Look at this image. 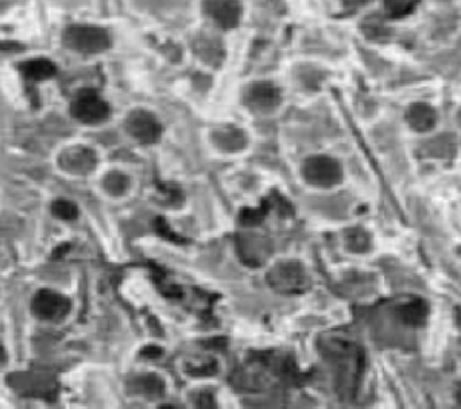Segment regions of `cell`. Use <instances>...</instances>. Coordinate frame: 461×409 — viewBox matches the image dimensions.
<instances>
[{
  "instance_id": "cell-14",
  "label": "cell",
  "mask_w": 461,
  "mask_h": 409,
  "mask_svg": "<svg viewBox=\"0 0 461 409\" xmlns=\"http://www.w3.org/2000/svg\"><path fill=\"white\" fill-rule=\"evenodd\" d=\"M52 212L59 219H75L79 213L77 207L68 200H56L52 205Z\"/></svg>"
},
{
  "instance_id": "cell-17",
  "label": "cell",
  "mask_w": 461,
  "mask_h": 409,
  "mask_svg": "<svg viewBox=\"0 0 461 409\" xmlns=\"http://www.w3.org/2000/svg\"><path fill=\"white\" fill-rule=\"evenodd\" d=\"M460 254H461V250H460Z\"/></svg>"
},
{
  "instance_id": "cell-3",
  "label": "cell",
  "mask_w": 461,
  "mask_h": 409,
  "mask_svg": "<svg viewBox=\"0 0 461 409\" xmlns=\"http://www.w3.org/2000/svg\"><path fill=\"white\" fill-rule=\"evenodd\" d=\"M70 113L73 117L86 124H96L110 115L108 104L92 89L81 91L72 103Z\"/></svg>"
},
{
  "instance_id": "cell-5",
  "label": "cell",
  "mask_w": 461,
  "mask_h": 409,
  "mask_svg": "<svg viewBox=\"0 0 461 409\" xmlns=\"http://www.w3.org/2000/svg\"><path fill=\"white\" fill-rule=\"evenodd\" d=\"M202 10L205 15L222 29L236 28L243 15L239 0H204Z\"/></svg>"
},
{
  "instance_id": "cell-10",
  "label": "cell",
  "mask_w": 461,
  "mask_h": 409,
  "mask_svg": "<svg viewBox=\"0 0 461 409\" xmlns=\"http://www.w3.org/2000/svg\"><path fill=\"white\" fill-rule=\"evenodd\" d=\"M428 304L424 300H411L398 308V316L410 327H421L428 318Z\"/></svg>"
},
{
  "instance_id": "cell-6",
  "label": "cell",
  "mask_w": 461,
  "mask_h": 409,
  "mask_svg": "<svg viewBox=\"0 0 461 409\" xmlns=\"http://www.w3.org/2000/svg\"><path fill=\"white\" fill-rule=\"evenodd\" d=\"M126 129L128 134L141 144H154L162 134L158 119L146 110L133 111L126 120Z\"/></svg>"
},
{
  "instance_id": "cell-11",
  "label": "cell",
  "mask_w": 461,
  "mask_h": 409,
  "mask_svg": "<svg viewBox=\"0 0 461 409\" xmlns=\"http://www.w3.org/2000/svg\"><path fill=\"white\" fill-rule=\"evenodd\" d=\"M21 72L29 80L42 82L53 77L57 72V68L50 59H29L21 65Z\"/></svg>"
},
{
  "instance_id": "cell-7",
  "label": "cell",
  "mask_w": 461,
  "mask_h": 409,
  "mask_svg": "<svg viewBox=\"0 0 461 409\" xmlns=\"http://www.w3.org/2000/svg\"><path fill=\"white\" fill-rule=\"evenodd\" d=\"M282 102L281 89L273 83L259 82L247 88L244 103L254 111L267 113L275 110Z\"/></svg>"
},
{
  "instance_id": "cell-2",
  "label": "cell",
  "mask_w": 461,
  "mask_h": 409,
  "mask_svg": "<svg viewBox=\"0 0 461 409\" xmlns=\"http://www.w3.org/2000/svg\"><path fill=\"white\" fill-rule=\"evenodd\" d=\"M302 175L309 184L315 187L329 188L342 181L343 169L336 160L325 155H317L311 157L304 162Z\"/></svg>"
},
{
  "instance_id": "cell-4",
  "label": "cell",
  "mask_w": 461,
  "mask_h": 409,
  "mask_svg": "<svg viewBox=\"0 0 461 409\" xmlns=\"http://www.w3.org/2000/svg\"><path fill=\"white\" fill-rule=\"evenodd\" d=\"M270 285L282 293H301L306 289L308 277L300 263H279L268 273Z\"/></svg>"
},
{
  "instance_id": "cell-9",
  "label": "cell",
  "mask_w": 461,
  "mask_h": 409,
  "mask_svg": "<svg viewBox=\"0 0 461 409\" xmlns=\"http://www.w3.org/2000/svg\"><path fill=\"white\" fill-rule=\"evenodd\" d=\"M406 119H407L409 126L413 130L418 133H425V131H431L435 126L437 114L431 106L424 104V103H415L410 106V108L407 110Z\"/></svg>"
},
{
  "instance_id": "cell-13",
  "label": "cell",
  "mask_w": 461,
  "mask_h": 409,
  "mask_svg": "<svg viewBox=\"0 0 461 409\" xmlns=\"http://www.w3.org/2000/svg\"><path fill=\"white\" fill-rule=\"evenodd\" d=\"M222 146H226L228 150H232L233 147H240L243 144V134L240 130H236L233 127H228L226 130H220L219 133V140Z\"/></svg>"
},
{
  "instance_id": "cell-15",
  "label": "cell",
  "mask_w": 461,
  "mask_h": 409,
  "mask_svg": "<svg viewBox=\"0 0 461 409\" xmlns=\"http://www.w3.org/2000/svg\"><path fill=\"white\" fill-rule=\"evenodd\" d=\"M68 249H69V245H68V243L58 246L56 250H53V258H55V260L62 258V256H65V253L68 251Z\"/></svg>"
},
{
  "instance_id": "cell-8",
  "label": "cell",
  "mask_w": 461,
  "mask_h": 409,
  "mask_svg": "<svg viewBox=\"0 0 461 409\" xmlns=\"http://www.w3.org/2000/svg\"><path fill=\"white\" fill-rule=\"evenodd\" d=\"M32 312L45 321H56L63 318L70 310V301L59 293L41 291L32 300Z\"/></svg>"
},
{
  "instance_id": "cell-12",
  "label": "cell",
  "mask_w": 461,
  "mask_h": 409,
  "mask_svg": "<svg viewBox=\"0 0 461 409\" xmlns=\"http://www.w3.org/2000/svg\"><path fill=\"white\" fill-rule=\"evenodd\" d=\"M420 0H386V11L391 18H402L410 14Z\"/></svg>"
},
{
  "instance_id": "cell-1",
  "label": "cell",
  "mask_w": 461,
  "mask_h": 409,
  "mask_svg": "<svg viewBox=\"0 0 461 409\" xmlns=\"http://www.w3.org/2000/svg\"><path fill=\"white\" fill-rule=\"evenodd\" d=\"M63 42L72 50L93 55L107 50L111 39L108 32L101 28L76 25L66 29L63 34Z\"/></svg>"
},
{
  "instance_id": "cell-16",
  "label": "cell",
  "mask_w": 461,
  "mask_h": 409,
  "mask_svg": "<svg viewBox=\"0 0 461 409\" xmlns=\"http://www.w3.org/2000/svg\"><path fill=\"white\" fill-rule=\"evenodd\" d=\"M456 399H458V403L461 406V382L459 383L458 389H456Z\"/></svg>"
}]
</instances>
